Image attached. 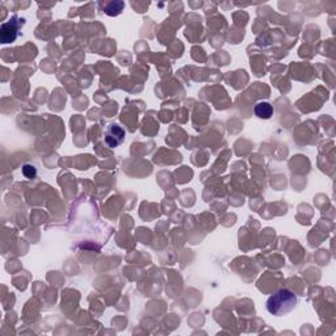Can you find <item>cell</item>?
Masks as SVG:
<instances>
[{"label":"cell","mask_w":336,"mask_h":336,"mask_svg":"<svg viewBox=\"0 0 336 336\" xmlns=\"http://www.w3.org/2000/svg\"><path fill=\"white\" fill-rule=\"evenodd\" d=\"M24 25V19L13 16L12 19L2 24L0 26V41L2 43H11L19 36L20 28Z\"/></svg>","instance_id":"obj_2"},{"label":"cell","mask_w":336,"mask_h":336,"mask_svg":"<svg viewBox=\"0 0 336 336\" xmlns=\"http://www.w3.org/2000/svg\"><path fill=\"white\" fill-rule=\"evenodd\" d=\"M122 8H124V3H122V2H113V3H111L105 8V13L109 15V16H116V15L121 13Z\"/></svg>","instance_id":"obj_5"},{"label":"cell","mask_w":336,"mask_h":336,"mask_svg":"<svg viewBox=\"0 0 336 336\" xmlns=\"http://www.w3.org/2000/svg\"><path fill=\"white\" fill-rule=\"evenodd\" d=\"M255 114L258 116L259 118H264V120H268V118L272 117V114H273V108H272V105L269 103H258V104L255 105Z\"/></svg>","instance_id":"obj_4"},{"label":"cell","mask_w":336,"mask_h":336,"mask_svg":"<svg viewBox=\"0 0 336 336\" xmlns=\"http://www.w3.org/2000/svg\"><path fill=\"white\" fill-rule=\"evenodd\" d=\"M105 143L108 145L111 149H116L117 146H120L125 139V130L120 125L112 124L107 127V131H105Z\"/></svg>","instance_id":"obj_3"},{"label":"cell","mask_w":336,"mask_h":336,"mask_svg":"<svg viewBox=\"0 0 336 336\" xmlns=\"http://www.w3.org/2000/svg\"><path fill=\"white\" fill-rule=\"evenodd\" d=\"M297 306V297L289 289H280L268 298L267 310L276 317H282L293 311Z\"/></svg>","instance_id":"obj_1"},{"label":"cell","mask_w":336,"mask_h":336,"mask_svg":"<svg viewBox=\"0 0 336 336\" xmlns=\"http://www.w3.org/2000/svg\"><path fill=\"white\" fill-rule=\"evenodd\" d=\"M23 173L26 179H34L37 175L36 167L32 166V164H25V166L23 167Z\"/></svg>","instance_id":"obj_6"}]
</instances>
